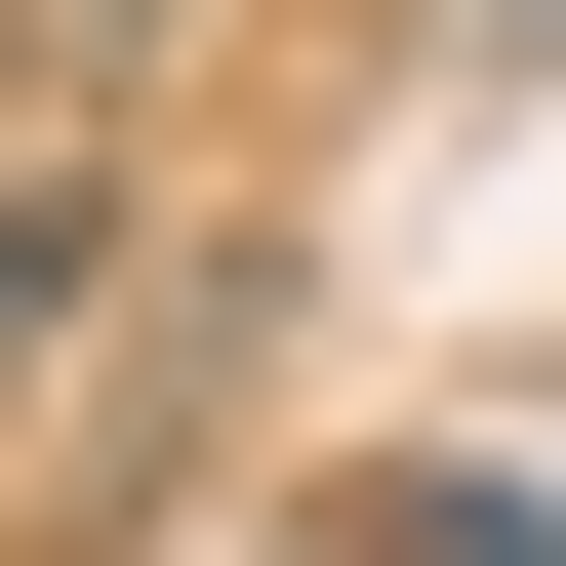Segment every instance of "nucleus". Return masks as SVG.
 Returning <instances> with one entry per match:
<instances>
[{"instance_id":"obj_1","label":"nucleus","mask_w":566,"mask_h":566,"mask_svg":"<svg viewBox=\"0 0 566 566\" xmlns=\"http://www.w3.org/2000/svg\"><path fill=\"white\" fill-rule=\"evenodd\" d=\"M122 283H163V163H122V122H41V163H0V405L82 365Z\"/></svg>"},{"instance_id":"obj_2","label":"nucleus","mask_w":566,"mask_h":566,"mask_svg":"<svg viewBox=\"0 0 566 566\" xmlns=\"http://www.w3.org/2000/svg\"><path fill=\"white\" fill-rule=\"evenodd\" d=\"M446 82H566V0H446Z\"/></svg>"},{"instance_id":"obj_3","label":"nucleus","mask_w":566,"mask_h":566,"mask_svg":"<svg viewBox=\"0 0 566 566\" xmlns=\"http://www.w3.org/2000/svg\"><path fill=\"white\" fill-rule=\"evenodd\" d=\"M485 566H566V526H485Z\"/></svg>"}]
</instances>
